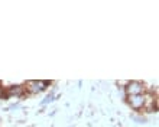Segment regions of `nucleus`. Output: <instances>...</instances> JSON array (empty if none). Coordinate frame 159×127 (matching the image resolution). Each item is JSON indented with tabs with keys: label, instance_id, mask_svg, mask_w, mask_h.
I'll use <instances>...</instances> for the list:
<instances>
[{
	"label": "nucleus",
	"instance_id": "nucleus-1",
	"mask_svg": "<svg viewBox=\"0 0 159 127\" xmlns=\"http://www.w3.org/2000/svg\"><path fill=\"white\" fill-rule=\"evenodd\" d=\"M125 94L127 95H140V94L146 93V84L140 82V81H127L125 88Z\"/></svg>",
	"mask_w": 159,
	"mask_h": 127
},
{
	"label": "nucleus",
	"instance_id": "nucleus-2",
	"mask_svg": "<svg viewBox=\"0 0 159 127\" xmlns=\"http://www.w3.org/2000/svg\"><path fill=\"white\" fill-rule=\"evenodd\" d=\"M48 81H26L25 84V90L26 93L29 94H38L41 93L42 90H45L46 87H48Z\"/></svg>",
	"mask_w": 159,
	"mask_h": 127
},
{
	"label": "nucleus",
	"instance_id": "nucleus-3",
	"mask_svg": "<svg viewBox=\"0 0 159 127\" xmlns=\"http://www.w3.org/2000/svg\"><path fill=\"white\" fill-rule=\"evenodd\" d=\"M126 100H127V104L133 110H142L143 104H145V94H140V95H127Z\"/></svg>",
	"mask_w": 159,
	"mask_h": 127
},
{
	"label": "nucleus",
	"instance_id": "nucleus-4",
	"mask_svg": "<svg viewBox=\"0 0 159 127\" xmlns=\"http://www.w3.org/2000/svg\"><path fill=\"white\" fill-rule=\"evenodd\" d=\"M25 93H26L25 85H13V87L7 88V95H17V97H20Z\"/></svg>",
	"mask_w": 159,
	"mask_h": 127
}]
</instances>
